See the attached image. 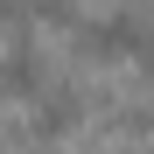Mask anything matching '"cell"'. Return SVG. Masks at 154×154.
<instances>
[{
	"label": "cell",
	"instance_id": "1",
	"mask_svg": "<svg viewBox=\"0 0 154 154\" xmlns=\"http://www.w3.org/2000/svg\"><path fill=\"white\" fill-rule=\"evenodd\" d=\"M91 56H105V63H147L154 70V21L147 14H105V21H91Z\"/></svg>",
	"mask_w": 154,
	"mask_h": 154
}]
</instances>
